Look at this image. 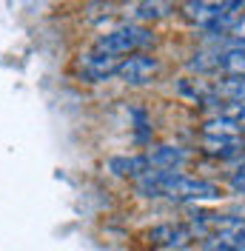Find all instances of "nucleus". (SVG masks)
<instances>
[{
	"label": "nucleus",
	"mask_w": 245,
	"mask_h": 251,
	"mask_svg": "<svg viewBox=\"0 0 245 251\" xmlns=\"http://www.w3.org/2000/svg\"><path fill=\"white\" fill-rule=\"evenodd\" d=\"M243 131H245V120H243Z\"/></svg>",
	"instance_id": "nucleus-10"
},
{
	"label": "nucleus",
	"mask_w": 245,
	"mask_h": 251,
	"mask_svg": "<svg viewBox=\"0 0 245 251\" xmlns=\"http://www.w3.org/2000/svg\"><path fill=\"white\" fill-rule=\"evenodd\" d=\"M117 66H120V60L111 57V54L86 51V54H80V60H77V72H80V77L89 80V83H103V80H108V77H117Z\"/></svg>",
	"instance_id": "nucleus-4"
},
{
	"label": "nucleus",
	"mask_w": 245,
	"mask_h": 251,
	"mask_svg": "<svg viewBox=\"0 0 245 251\" xmlns=\"http://www.w3.org/2000/svg\"><path fill=\"white\" fill-rule=\"evenodd\" d=\"M171 12H174V6L169 0H137L131 6V17L137 23H151V20H160V17L171 15Z\"/></svg>",
	"instance_id": "nucleus-9"
},
{
	"label": "nucleus",
	"mask_w": 245,
	"mask_h": 251,
	"mask_svg": "<svg viewBox=\"0 0 245 251\" xmlns=\"http://www.w3.org/2000/svg\"><path fill=\"white\" fill-rule=\"evenodd\" d=\"M148 163L151 169H166V172H180L188 163V151L183 146H171V143H160V146H148Z\"/></svg>",
	"instance_id": "nucleus-7"
},
{
	"label": "nucleus",
	"mask_w": 245,
	"mask_h": 251,
	"mask_svg": "<svg viewBox=\"0 0 245 251\" xmlns=\"http://www.w3.org/2000/svg\"><path fill=\"white\" fill-rule=\"evenodd\" d=\"M148 169H151V163H148L146 154L111 157V160H108V172L117 174V177H131V180H137V177H143Z\"/></svg>",
	"instance_id": "nucleus-8"
},
{
	"label": "nucleus",
	"mask_w": 245,
	"mask_h": 251,
	"mask_svg": "<svg viewBox=\"0 0 245 251\" xmlns=\"http://www.w3.org/2000/svg\"><path fill=\"white\" fill-rule=\"evenodd\" d=\"M134 186L143 197H169L177 203H199V200L222 197V188L211 180L191 177L183 172H166V169H148L143 177L134 180Z\"/></svg>",
	"instance_id": "nucleus-1"
},
{
	"label": "nucleus",
	"mask_w": 245,
	"mask_h": 251,
	"mask_svg": "<svg viewBox=\"0 0 245 251\" xmlns=\"http://www.w3.org/2000/svg\"><path fill=\"white\" fill-rule=\"evenodd\" d=\"M154 43V31L143 23H122L117 29L106 31L97 37L94 51H103L111 57H120V54H137L140 49L151 46Z\"/></svg>",
	"instance_id": "nucleus-2"
},
{
	"label": "nucleus",
	"mask_w": 245,
	"mask_h": 251,
	"mask_svg": "<svg viewBox=\"0 0 245 251\" xmlns=\"http://www.w3.org/2000/svg\"><path fill=\"white\" fill-rule=\"evenodd\" d=\"M202 151L217 160L245 157V134H202Z\"/></svg>",
	"instance_id": "nucleus-5"
},
{
	"label": "nucleus",
	"mask_w": 245,
	"mask_h": 251,
	"mask_svg": "<svg viewBox=\"0 0 245 251\" xmlns=\"http://www.w3.org/2000/svg\"><path fill=\"white\" fill-rule=\"evenodd\" d=\"M148 240L160 249H188L197 240V234H194V228L188 223H166V226L151 228Z\"/></svg>",
	"instance_id": "nucleus-6"
},
{
	"label": "nucleus",
	"mask_w": 245,
	"mask_h": 251,
	"mask_svg": "<svg viewBox=\"0 0 245 251\" xmlns=\"http://www.w3.org/2000/svg\"><path fill=\"white\" fill-rule=\"evenodd\" d=\"M157 69H160V63L154 60L151 54H128V57H122L120 66H117V77L122 83H128V86H143V83H148V80L157 75Z\"/></svg>",
	"instance_id": "nucleus-3"
}]
</instances>
